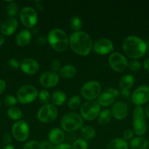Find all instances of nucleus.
Listing matches in <instances>:
<instances>
[{"instance_id":"22","label":"nucleus","mask_w":149,"mask_h":149,"mask_svg":"<svg viewBox=\"0 0 149 149\" xmlns=\"http://www.w3.org/2000/svg\"><path fill=\"white\" fill-rule=\"evenodd\" d=\"M134 83V78L131 74L124 75L119 81V87L121 91H129Z\"/></svg>"},{"instance_id":"15","label":"nucleus","mask_w":149,"mask_h":149,"mask_svg":"<svg viewBox=\"0 0 149 149\" xmlns=\"http://www.w3.org/2000/svg\"><path fill=\"white\" fill-rule=\"evenodd\" d=\"M59 81V76L56 72L48 71L43 73L39 78V83L45 88H51L58 84Z\"/></svg>"},{"instance_id":"44","label":"nucleus","mask_w":149,"mask_h":149,"mask_svg":"<svg viewBox=\"0 0 149 149\" xmlns=\"http://www.w3.org/2000/svg\"><path fill=\"white\" fill-rule=\"evenodd\" d=\"M46 41L47 39H45L44 36H39V37L36 40V43L37 45H39V46H43L46 44Z\"/></svg>"},{"instance_id":"11","label":"nucleus","mask_w":149,"mask_h":149,"mask_svg":"<svg viewBox=\"0 0 149 149\" xmlns=\"http://www.w3.org/2000/svg\"><path fill=\"white\" fill-rule=\"evenodd\" d=\"M20 20L25 27L32 29L37 23V13L32 7H25L20 12Z\"/></svg>"},{"instance_id":"42","label":"nucleus","mask_w":149,"mask_h":149,"mask_svg":"<svg viewBox=\"0 0 149 149\" xmlns=\"http://www.w3.org/2000/svg\"><path fill=\"white\" fill-rule=\"evenodd\" d=\"M3 143L6 145H10V143H11L12 141V138L11 135H10L9 133H5L4 135H3Z\"/></svg>"},{"instance_id":"14","label":"nucleus","mask_w":149,"mask_h":149,"mask_svg":"<svg viewBox=\"0 0 149 149\" xmlns=\"http://www.w3.org/2000/svg\"><path fill=\"white\" fill-rule=\"evenodd\" d=\"M92 49L98 55H108L113 50V44L110 39L103 38L96 41L93 45Z\"/></svg>"},{"instance_id":"39","label":"nucleus","mask_w":149,"mask_h":149,"mask_svg":"<svg viewBox=\"0 0 149 149\" xmlns=\"http://www.w3.org/2000/svg\"><path fill=\"white\" fill-rule=\"evenodd\" d=\"M7 65L12 69H18L20 67V63L15 58H11L7 62Z\"/></svg>"},{"instance_id":"2","label":"nucleus","mask_w":149,"mask_h":149,"mask_svg":"<svg viewBox=\"0 0 149 149\" xmlns=\"http://www.w3.org/2000/svg\"><path fill=\"white\" fill-rule=\"evenodd\" d=\"M123 50L130 58L137 59L143 57L147 51V44L135 36H127L123 41Z\"/></svg>"},{"instance_id":"27","label":"nucleus","mask_w":149,"mask_h":149,"mask_svg":"<svg viewBox=\"0 0 149 149\" xmlns=\"http://www.w3.org/2000/svg\"><path fill=\"white\" fill-rule=\"evenodd\" d=\"M112 117V115L111 111L109 109H105L99 113L98 116V122L102 125H107L110 122Z\"/></svg>"},{"instance_id":"26","label":"nucleus","mask_w":149,"mask_h":149,"mask_svg":"<svg viewBox=\"0 0 149 149\" xmlns=\"http://www.w3.org/2000/svg\"><path fill=\"white\" fill-rule=\"evenodd\" d=\"M59 74L64 79H71L74 77L76 74V68L72 65H64L59 70Z\"/></svg>"},{"instance_id":"6","label":"nucleus","mask_w":149,"mask_h":149,"mask_svg":"<svg viewBox=\"0 0 149 149\" xmlns=\"http://www.w3.org/2000/svg\"><path fill=\"white\" fill-rule=\"evenodd\" d=\"M38 91L31 84L21 86L17 91V100L22 104H28L34 101L38 97Z\"/></svg>"},{"instance_id":"12","label":"nucleus","mask_w":149,"mask_h":149,"mask_svg":"<svg viewBox=\"0 0 149 149\" xmlns=\"http://www.w3.org/2000/svg\"><path fill=\"white\" fill-rule=\"evenodd\" d=\"M110 66L113 71L122 72L128 67V61L122 54L119 52H112L108 58Z\"/></svg>"},{"instance_id":"3","label":"nucleus","mask_w":149,"mask_h":149,"mask_svg":"<svg viewBox=\"0 0 149 149\" xmlns=\"http://www.w3.org/2000/svg\"><path fill=\"white\" fill-rule=\"evenodd\" d=\"M48 41L51 47L56 52H64L68 48V36L60 29H53L50 31L48 34Z\"/></svg>"},{"instance_id":"28","label":"nucleus","mask_w":149,"mask_h":149,"mask_svg":"<svg viewBox=\"0 0 149 149\" xmlns=\"http://www.w3.org/2000/svg\"><path fill=\"white\" fill-rule=\"evenodd\" d=\"M80 133H81L84 140H91L95 137L96 131L91 126L86 125V126H83L80 128Z\"/></svg>"},{"instance_id":"7","label":"nucleus","mask_w":149,"mask_h":149,"mask_svg":"<svg viewBox=\"0 0 149 149\" xmlns=\"http://www.w3.org/2000/svg\"><path fill=\"white\" fill-rule=\"evenodd\" d=\"M101 107L96 100H87L80 107V115L86 121H92L99 116Z\"/></svg>"},{"instance_id":"54","label":"nucleus","mask_w":149,"mask_h":149,"mask_svg":"<svg viewBox=\"0 0 149 149\" xmlns=\"http://www.w3.org/2000/svg\"><path fill=\"white\" fill-rule=\"evenodd\" d=\"M0 106H1V100H0Z\"/></svg>"},{"instance_id":"18","label":"nucleus","mask_w":149,"mask_h":149,"mask_svg":"<svg viewBox=\"0 0 149 149\" xmlns=\"http://www.w3.org/2000/svg\"><path fill=\"white\" fill-rule=\"evenodd\" d=\"M111 112H112V117L118 120H121L127 116L128 108H127V104L124 102H116L112 106Z\"/></svg>"},{"instance_id":"50","label":"nucleus","mask_w":149,"mask_h":149,"mask_svg":"<svg viewBox=\"0 0 149 149\" xmlns=\"http://www.w3.org/2000/svg\"><path fill=\"white\" fill-rule=\"evenodd\" d=\"M1 149H15V147L13 146L7 145V146H4V148H2Z\"/></svg>"},{"instance_id":"47","label":"nucleus","mask_w":149,"mask_h":149,"mask_svg":"<svg viewBox=\"0 0 149 149\" xmlns=\"http://www.w3.org/2000/svg\"><path fill=\"white\" fill-rule=\"evenodd\" d=\"M35 4H36V6L37 7V8L39 9L40 11H44V7L42 5V3L40 2V1H35Z\"/></svg>"},{"instance_id":"38","label":"nucleus","mask_w":149,"mask_h":149,"mask_svg":"<svg viewBox=\"0 0 149 149\" xmlns=\"http://www.w3.org/2000/svg\"><path fill=\"white\" fill-rule=\"evenodd\" d=\"M61 63L59 60L55 59L52 61L51 64V68L52 69V71H54V72H56V71H59L61 69Z\"/></svg>"},{"instance_id":"8","label":"nucleus","mask_w":149,"mask_h":149,"mask_svg":"<svg viewBox=\"0 0 149 149\" xmlns=\"http://www.w3.org/2000/svg\"><path fill=\"white\" fill-rule=\"evenodd\" d=\"M101 85L97 81L91 80L83 84L80 90L82 97L87 100H94L101 93Z\"/></svg>"},{"instance_id":"51","label":"nucleus","mask_w":149,"mask_h":149,"mask_svg":"<svg viewBox=\"0 0 149 149\" xmlns=\"http://www.w3.org/2000/svg\"><path fill=\"white\" fill-rule=\"evenodd\" d=\"M145 113L146 116L149 118V105L147 106V107H146L145 111Z\"/></svg>"},{"instance_id":"1","label":"nucleus","mask_w":149,"mask_h":149,"mask_svg":"<svg viewBox=\"0 0 149 149\" xmlns=\"http://www.w3.org/2000/svg\"><path fill=\"white\" fill-rule=\"evenodd\" d=\"M69 45L72 50L80 56L88 55L93 47L92 39L84 31H74L69 38Z\"/></svg>"},{"instance_id":"10","label":"nucleus","mask_w":149,"mask_h":149,"mask_svg":"<svg viewBox=\"0 0 149 149\" xmlns=\"http://www.w3.org/2000/svg\"><path fill=\"white\" fill-rule=\"evenodd\" d=\"M11 132L13 138L16 141L24 142L29 136V127L25 121H18L13 124Z\"/></svg>"},{"instance_id":"45","label":"nucleus","mask_w":149,"mask_h":149,"mask_svg":"<svg viewBox=\"0 0 149 149\" xmlns=\"http://www.w3.org/2000/svg\"><path fill=\"white\" fill-rule=\"evenodd\" d=\"M6 86H7V84H6L5 81L4 79H0V95L2 94L4 90H6Z\"/></svg>"},{"instance_id":"36","label":"nucleus","mask_w":149,"mask_h":149,"mask_svg":"<svg viewBox=\"0 0 149 149\" xmlns=\"http://www.w3.org/2000/svg\"><path fill=\"white\" fill-rule=\"evenodd\" d=\"M23 149H40V143L37 141H29L23 146Z\"/></svg>"},{"instance_id":"29","label":"nucleus","mask_w":149,"mask_h":149,"mask_svg":"<svg viewBox=\"0 0 149 149\" xmlns=\"http://www.w3.org/2000/svg\"><path fill=\"white\" fill-rule=\"evenodd\" d=\"M70 26L74 31H80L83 26V20L81 17L77 15L72 16L70 20Z\"/></svg>"},{"instance_id":"41","label":"nucleus","mask_w":149,"mask_h":149,"mask_svg":"<svg viewBox=\"0 0 149 149\" xmlns=\"http://www.w3.org/2000/svg\"><path fill=\"white\" fill-rule=\"evenodd\" d=\"M55 146L50 141H42L40 143V149H54Z\"/></svg>"},{"instance_id":"37","label":"nucleus","mask_w":149,"mask_h":149,"mask_svg":"<svg viewBox=\"0 0 149 149\" xmlns=\"http://www.w3.org/2000/svg\"><path fill=\"white\" fill-rule=\"evenodd\" d=\"M128 68H129L130 71L135 72V71H138L140 69V68H141V64H140V63L139 61H132L129 63Z\"/></svg>"},{"instance_id":"23","label":"nucleus","mask_w":149,"mask_h":149,"mask_svg":"<svg viewBox=\"0 0 149 149\" xmlns=\"http://www.w3.org/2000/svg\"><path fill=\"white\" fill-rule=\"evenodd\" d=\"M97 102L100 106L108 107L113 104L115 102V97L112 94L106 91L99 95Z\"/></svg>"},{"instance_id":"24","label":"nucleus","mask_w":149,"mask_h":149,"mask_svg":"<svg viewBox=\"0 0 149 149\" xmlns=\"http://www.w3.org/2000/svg\"><path fill=\"white\" fill-rule=\"evenodd\" d=\"M106 149H129V145L124 138H115L109 142Z\"/></svg>"},{"instance_id":"30","label":"nucleus","mask_w":149,"mask_h":149,"mask_svg":"<svg viewBox=\"0 0 149 149\" xmlns=\"http://www.w3.org/2000/svg\"><path fill=\"white\" fill-rule=\"evenodd\" d=\"M7 116L13 120L20 121L22 117V112L19 108L13 106V107L9 108V109L7 110Z\"/></svg>"},{"instance_id":"35","label":"nucleus","mask_w":149,"mask_h":149,"mask_svg":"<svg viewBox=\"0 0 149 149\" xmlns=\"http://www.w3.org/2000/svg\"><path fill=\"white\" fill-rule=\"evenodd\" d=\"M74 149H88V143L84 139H77L73 143Z\"/></svg>"},{"instance_id":"9","label":"nucleus","mask_w":149,"mask_h":149,"mask_svg":"<svg viewBox=\"0 0 149 149\" xmlns=\"http://www.w3.org/2000/svg\"><path fill=\"white\" fill-rule=\"evenodd\" d=\"M58 116V109L53 104H47L42 106L38 110L37 117L39 122L42 123H50L56 119Z\"/></svg>"},{"instance_id":"53","label":"nucleus","mask_w":149,"mask_h":149,"mask_svg":"<svg viewBox=\"0 0 149 149\" xmlns=\"http://www.w3.org/2000/svg\"><path fill=\"white\" fill-rule=\"evenodd\" d=\"M0 26H1V20H0Z\"/></svg>"},{"instance_id":"13","label":"nucleus","mask_w":149,"mask_h":149,"mask_svg":"<svg viewBox=\"0 0 149 149\" xmlns=\"http://www.w3.org/2000/svg\"><path fill=\"white\" fill-rule=\"evenodd\" d=\"M131 100L137 106H141L149 100V86L142 85L137 87L131 95Z\"/></svg>"},{"instance_id":"52","label":"nucleus","mask_w":149,"mask_h":149,"mask_svg":"<svg viewBox=\"0 0 149 149\" xmlns=\"http://www.w3.org/2000/svg\"><path fill=\"white\" fill-rule=\"evenodd\" d=\"M147 49H148V55H149V44H148V45L147 46Z\"/></svg>"},{"instance_id":"20","label":"nucleus","mask_w":149,"mask_h":149,"mask_svg":"<svg viewBox=\"0 0 149 149\" xmlns=\"http://www.w3.org/2000/svg\"><path fill=\"white\" fill-rule=\"evenodd\" d=\"M31 40H32V33L27 29L20 31L15 37L16 44L21 47H24L29 45Z\"/></svg>"},{"instance_id":"43","label":"nucleus","mask_w":149,"mask_h":149,"mask_svg":"<svg viewBox=\"0 0 149 149\" xmlns=\"http://www.w3.org/2000/svg\"><path fill=\"white\" fill-rule=\"evenodd\" d=\"M54 149H74L72 146L70 145L67 143H61L60 145L56 146Z\"/></svg>"},{"instance_id":"25","label":"nucleus","mask_w":149,"mask_h":149,"mask_svg":"<svg viewBox=\"0 0 149 149\" xmlns=\"http://www.w3.org/2000/svg\"><path fill=\"white\" fill-rule=\"evenodd\" d=\"M67 99V95L65 93L61 90L54 92L51 97V103L55 106H61L64 104Z\"/></svg>"},{"instance_id":"19","label":"nucleus","mask_w":149,"mask_h":149,"mask_svg":"<svg viewBox=\"0 0 149 149\" xmlns=\"http://www.w3.org/2000/svg\"><path fill=\"white\" fill-rule=\"evenodd\" d=\"M64 138V133L63 130L59 128H53L49 131L48 133V139L53 145L58 146L63 143Z\"/></svg>"},{"instance_id":"46","label":"nucleus","mask_w":149,"mask_h":149,"mask_svg":"<svg viewBox=\"0 0 149 149\" xmlns=\"http://www.w3.org/2000/svg\"><path fill=\"white\" fill-rule=\"evenodd\" d=\"M107 92H108V93H110V94H112V95L114 96V97H118V95H119V91L117 90H115V89L114 88H110V89H108V90H107Z\"/></svg>"},{"instance_id":"33","label":"nucleus","mask_w":149,"mask_h":149,"mask_svg":"<svg viewBox=\"0 0 149 149\" xmlns=\"http://www.w3.org/2000/svg\"><path fill=\"white\" fill-rule=\"evenodd\" d=\"M18 13V6L15 2H10L7 7V14L10 17H14Z\"/></svg>"},{"instance_id":"34","label":"nucleus","mask_w":149,"mask_h":149,"mask_svg":"<svg viewBox=\"0 0 149 149\" xmlns=\"http://www.w3.org/2000/svg\"><path fill=\"white\" fill-rule=\"evenodd\" d=\"M17 103V98L12 95H7L4 97V104L6 106L11 108L13 107Z\"/></svg>"},{"instance_id":"48","label":"nucleus","mask_w":149,"mask_h":149,"mask_svg":"<svg viewBox=\"0 0 149 149\" xmlns=\"http://www.w3.org/2000/svg\"><path fill=\"white\" fill-rule=\"evenodd\" d=\"M143 65H144V68H145L147 71H149V58L145 60Z\"/></svg>"},{"instance_id":"21","label":"nucleus","mask_w":149,"mask_h":149,"mask_svg":"<svg viewBox=\"0 0 149 149\" xmlns=\"http://www.w3.org/2000/svg\"><path fill=\"white\" fill-rule=\"evenodd\" d=\"M148 145L149 142L147 138L142 136L132 138L129 143L131 149H147Z\"/></svg>"},{"instance_id":"49","label":"nucleus","mask_w":149,"mask_h":149,"mask_svg":"<svg viewBox=\"0 0 149 149\" xmlns=\"http://www.w3.org/2000/svg\"><path fill=\"white\" fill-rule=\"evenodd\" d=\"M4 43V37L3 35H0V47L2 46Z\"/></svg>"},{"instance_id":"31","label":"nucleus","mask_w":149,"mask_h":149,"mask_svg":"<svg viewBox=\"0 0 149 149\" xmlns=\"http://www.w3.org/2000/svg\"><path fill=\"white\" fill-rule=\"evenodd\" d=\"M51 95H50L49 92L46 90H42L38 93V99L39 101L42 104L47 105L49 104V102L51 101Z\"/></svg>"},{"instance_id":"5","label":"nucleus","mask_w":149,"mask_h":149,"mask_svg":"<svg viewBox=\"0 0 149 149\" xmlns=\"http://www.w3.org/2000/svg\"><path fill=\"white\" fill-rule=\"evenodd\" d=\"M133 131L139 136L145 135L147 131L145 111L142 106H136L133 112Z\"/></svg>"},{"instance_id":"16","label":"nucleus","mask_w":149,"mask_h":149,"mask_svg":"<svg viewBox=\"0 0 149 149\" xmlns=\"http://www.w3.org/2000/svg\"><path fill=\"white\" fill-rule=\"evenodd\" d=\"M20 68L23 73L29 75H34L38 72L39 69V65L37 61L32 58H25L21 61Z\"/></svg>"},{"instance_id":"17","label":"nucleus","mask_w":149,"mask_h":149,"mask_svg":"<svg viewBox=\"0 0 149 149\" xmlns=\"http://www.w3.org/2000/svg\"><path fill=\"white\" fill-rule=\"evenodd\" d=\"M18 23L15 17H8L0 26V30L2 35L9 36L13 34L17 29Z\"/></svg>"},{"instance_id":"32","label":"nucleus","mask_w":149,"mask_h":149,"mask_svg":"<svg viewBox=\"0 0 149 149\" xmlns=\"http://www.w3.org/2000/svg\"><path fill=\"white\" fill-rule=\"evenodd\" d=\"M81 100L79 95H74L70 97V99L68 101V107L72 110H75L77 108L80 107Z\"/></svg>"},{"instance_id":"4","label":"nucleus","mask_w":149,"mask_h":149,"mask_svg":"<svg viewBox=\"0 0 149 149\" xmlns=\"http://www.w3.org/2000/svg\"><path fill=\"white\" fill-rule=\"evenodd\" d=\"M61 127L66 132H74L83 127V120L80 114L75 112H70L61 119Z\"/></svg>"},{"instance_id":"40","label":"nucleus","mask_w":149,"mask_h":149,"mask_svg":"<svg viewBox=\"0 0 149 149\" xmlns=\"http://www.w3.org/2000/svg\"><path fill=\"white\" fill-rule=\"evenodd\" d=\"M134 132L133 131V130L131 129H127L126 130H124V133H123V137H124V139L125 141H128V140H131L133 138V135H134Z\"/></svg>"}]
</instances>
